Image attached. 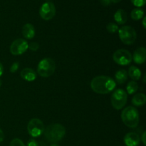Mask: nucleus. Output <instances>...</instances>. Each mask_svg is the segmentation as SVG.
<instances>
[{"mask_svg":"<svg viewBox=\"0 0 146 146\" xmlns=\"http://www.w3.org/2000/svg\"><path fill=\"white\" fill-rule=\"evenodd\" d=\"M9 146H25V145L21 140L19 139V138H15L11 141Z\"/></svg>","mask_w":146,"mask_h":146,"instance_id":"5701e85b","label":"nucleus"},{"mask_svg":"<svg viewBox=\"0 0 146 146\" xmlns=\"http://www.w3.org/2000/svg\"><path fill=\"white\" fill-rule=\"evenodd\" d=\"M66 129L61 124L53 123L47 126L44 130V135L47 141L50 143H57L64 138Z\"/></svg>","mask_w":146,"mask_h":146,"instance_id":"f03ea898","label":"nucleus"},{"mask_svg":"<svg viewBox=\"0 0 146 146\" xmlns=\"http://www.w3.org/2000/svg\"><path fill=\"white\" fill-rule=\"evenodd\" d=\"M50 146H59V145H57V144H56V143H54V144H52V145H51Z\"/></svg>","mask_w":146,"mask_h":146,"instance_id":"473e14b6","label":"nucleus"},{"mask_svg":"<svg viewBox=\"0 0 146 146\" xmlns=\"http://www.w3.org/2000/svg\"><path fill=\"white\" fill-rule=\"evenodd\" d=\"M127 73H128V75H129V76L135 81L141 79V75H142L141 70L138 67L134 66L130 67Z\"/></svg>","mask_w":146,"mask_h":146,"instance_id":"dca6fc26","label":"nucleus"},{"mask_svg":"<svg viewBox=\"0 0 146 146\" xmlns=\"http://www.w3.org/2000/svg\"><path fill=\"white\" fill-rule=\"evenodd\" d=\"M21 77L27 81H34L36 78L37 74L35 71L30 68H24L22 71H21Z\"/></svg>","mask_w":146,"mask_h":146,"instance_id":"ddd939ff","label":"nucleus"},{"mask_svg":"<svg viewBox=\"0 0 146 146\" xmlns=\"http://www.w3.org/2000/svg\"><path fill=\"white\" fill-rule=\"evenodd\" d=\"M56 70V63L51 58H45L40 61L38 64L37 72L41 77L47 78L54 74Z\"/></svg>","mask_w":146,"mask_h":146,"instance_id":"20e7f679","label":"nucleus"},{"mask_svg":"<svg viewBox=\"0 0 146 146\" xmlns=\"http://www.w3.org/2000/svg\"><path fill=\"white\" fill-rule=\"evenodd\" d=\"M46 1H50V0H46Z\"/></svg>","mask_w":146,"mask_h":146,"instance_id":"f704fd0d","label":"nucleus"},{"mask_svg":"<svg viewBox=\"0 0 146 146\" xmlns=\"http://www.w3.org/2000/svg\"><path fill=\"white\" fill-rule=\"evenodd\" d=\"M128 100V94L123 89H116L111 96V105L115 110H121L125 106Z\"/></svg>","mask_w":146,"mask_h":146,"instance_id":"423d86ee","label":"nucleus"},{"mask_svg":"<svg viewBox=\"0 0 146 146\" xmlns=\"http://www.w3.org/2000/svg\"><path fill=\"white\" fill-rule=\"evenodd\" d=\"M145 20H146V18L145 17H143V21H142V24H143V27L144 29L146 28V24H145Z\"/></svg>","mask_w":146,"mask_h":146,"instance_id":"7c9ffc66","label":"nucleus"},{"mask_svg":"<svg viewBox=\"0 0 146 146\" xmlns=\"http://www.w3.org/2000/svg\"><path fill=\"white\" fill-rule=\"evenodd\" d=\"M146 103V96L144 94H138L132 98V104L135 106H142Z\"/></svg>","mask_w":146,"mask_h":146,"instance_id":"a211bd4d","label":"nucleus"},{"mask_svg":"<svg viewBox=\"0 0 146 146\" xmlns=\"http://www.w3.org/2000/svg\"><path fill=\"white\" fill-rule=\"evenodd\" d=\"M27 146H38V143H37V141L36 140L31 139L27 143Z\"/></svg>","mask_w":146,"mask_h":146,"instance_id":"a878e982","label":"nucleus"},{"mask_svg":"<svg viewBox=\"0 0 146 146\" xmlns=\"http://www.w3.org/2000/svg\"><path fill=\"white\" fill-rule=\"evenodd\" d=\"M100 2L105 7H108L111 4V0H100Z\"/></svg>","mask_w":146,"mask_h":146,"instance_id":"bb28decb","label":"nucleus"},{"mask_svg":"<svg viewBox=\"0 0 146 146\" xmlns=\"http://www.w3.org/2000/svg\"><path fill=\"white\" fill-rule=\"evenodd\" d=\"M39 14L41 19L46 21L51 20L56 15V7L52 2L47 1L40 7Z\"/></svg>","mask_w":146,"mask_h":146,"instance_id":"1a4fd4ad","label":"nucleus"},{"mask_svg":"<svg viewBox=\"0 0 146 146\" xmlns=\"http://www.w3.org/2000/svg\"><path fill=\"white\" fill-rule=\"evenodd\" d=\"M121 41L126 45H132L136 40V31L131 26H123L118 29Z\"/></svg>","mask_w":146,"mask_h":146,"instance_id":"39448f33","label":"nucleus"},{"mask_svg":"<svg viewBox=\"0 0 146 146\" xmlns=\"http://www.w3.org/2000/svg\"><path fill=\"white\" fill-rule=\"evenodd\" d=\"M131 17L132 19L138 21L144 17V11L141 8H135L132 10L131 13Z\"/></svg>","mask_w":146,"mask_h":146,"instance_id":"6ab92c4d","label":"nucleus"},{"mask_svg":"<svg viewBox=\"0 0 146 146\" xmlns=\"http://www.w3.org/2000/svg\"><path fill=\"white\" fill-rule=\"evenodd\" d=\"M106 29L107 31L109 33H111V34H115L117 31H118L119 28H118V24H115V23L111 22L109 23V24H107Z\"/></svg>","mask_w":146,"mask_h":146,"instance_id":"412c9836","label":"nucleus"},{"mask_svg":"<svg viewBox=\"0 0 146 146\" xmlns=\"http://www.w3.org/2000/svg\"><path fill=\"white\" fill-rule=\"evenodd\" d=\"M121 119L127 127L134 128L139 123V113L135 107L128 106L123 110L121 113Z\"/></svg>","mask_w":146,"mask_h":146,"instance_id":"7ed1b4c3","label":"nucleus"},{"mask_svg":"<svg viewBox=\"0 0 146 146\" xmlns=\"http://www.w3.org/2000/svg\"><path fill=\"white\" fill-rule=\"evenodd\" d=\"M19 63L17 62H17L13 63L11 68H10V71H11V73H15L16 71H17V70L19 69Z\"/></svg>","mask_w":146,"mask_h":146,"instance_id":"393cba45","label":"nucleus"},{"mask_svg":"<svg viewBox=\"0 0 146 146\" xmlns=\"http://www.w3.org/2000/svg\"><path fill=\"white\" fill-rule=\"evenodd\" d=\"M141 142L139 135L135 132L128 133L124 137V143L126 146H138Z\"/></svg>","mask_w":146,"mask_h":146,"instance_id":"9b49d317","label":"nucleus"},{"mask_svg":"<svg viewBox=\"0 0 146 146\" xmlns=\"http://www.w3.org/2000/svg\"><path fill=\"white\" fill-rule=\"evenodd\" d=\"M121 0H111V2H113V3H115V4H116V3H118V2H120V1H121Z\"/></svg>","mask_w":146,"mask_h":146,"instance_id":"2f4dec72","label":"nucleus"},{"mask_svg":"<svg viewBox=\"0 0 146 146\" xmlns=\"http://www.w3.org/2000/svg\"><path fill=\"white\" fill-rule=\"evenodd\" d=\"M146 59V49L144 47L137 48L132 56V60L137 64H143Z\"/></svg>","mask_w":146,"mask_h":146,"instance_id":"f8f14e48","label":"nucleus"},{"mask_svg":"<svg viewBox=\"0 0 146 146\" xmlns=\"http://www.w3.org/2000/svg\"><path fill=\"white\" fill-rule=\"evenodd\" d=\"M3 72H4V67H3L2 64H1V61H0V77L2 76Z\"/></svg>","mask_w":146,"mask_h":146,"instance_id":"c756f323","label":"nucleus"},{"mask_svg":"<svg viewBox=\"0 0 146 146\" xmlns=\"http://www.w3.org/2000/svg\"><path fill=\"white\" fill-rule=\"evenodd\" d=\"M128 73L125 70L121 69L116 71L115 74V81L119 84H123L128 79Z\"/></svg>","mask_w":146,"mask_h":146,"instance_id":"f3484780","label":"nucleus"},{"mask_svg":"<svg viewBox=\"0 0 146 146\" xmlns=\"http://www.w3.org/2000/svg\"><path fill=\"white\" fill-rule=\"evenodd\" d=\"M1 85H2V81H1V80L0 79V87L1 86Z\"/></svg>","mask_w":146,"mask_h":146,"instance_id":"72a5a7b5","label":"nucleus"},{"mask_svg":"<svg viewBox=\"0 0 146 146\" xmlns=\"http://www.w3.org/2000/svg\"><path fill=\"white\" fill-rule=\"evenodd\" d=\"M138 89V84L135 81H131L127 84L126 91L127 93L130 95L134 94Z\"/></svg>","mask_w":146,"mask_h":146,"instance_id":"aec40b11","label":"nucleus"},{"mask_svg":"<svg viewBox=\"0 0 146 146\" xmlns=\"http://www.w3.org/2000/svg\"><path fill=\"white\" fill-rule=\"evenodd\" d=\"M145 137H146V132H143L142 136H141V141H142L144 145H146V141H145Z\"/></svg>","mask_w":146,"mask_h":146,"instance_id":"cd10ccee","label":"nucleus"},{"mask_svg":"<svg viewBox=\"0 0 146 146\" xmlns=\"http://www.w3.org/2000/svg\"><path fill=\"white\" fill-rule=\"evenodd\" d=\"M113 59L115 64L120 66L129 65L132 61V55L126 49H118L114 52Z\"/></svg>","mask_w":146,"mask_h":146,"instance_id":"6e6552de","label":"nucleus"},{"mask_svg":"<svg viewBox=\"0 0 146 146\" xmlns=\"http://www.w3.org/2000/svg\"><path fill=\"white\" fill-rule=\"evenodd\" d=\"M29 44L27 40L23 38H17L14 40L10 46V52L13 55H21L28 49Z\"/></svg>","mask_w":146,"mask_h":146,"instance_id":"9d476101","label":"nucleus"},{"mask_svg":"<svg viewBox=\"0 0 146 146\" xmlns=\"http://www.w3.org/2000/svg\"><path fill=\"white\" fill-rule=\"evenodd\" d=\"M116 86V82L107 76H98L92 79L91 89L98 94H107L112 92Z\"/></svg>","mask_w":146,"mask_h":146,"instance_id":"f257e3e1","label":"nucleus"},{"mask_svg":"<svg viewBox=\"0 0 146 146\" xmlns=\"http://www.w3.org/2000/svg\"><path fill=\"white\" fill-rule=\"evenodd\" d=\"M38 48H39V44L36 42H31V44H29L28 48L32 51H36Z\"/></svg>","mask_w":146,"mask_h":146,"instance_id":"b1692460","label":"nucleus"},{"mask_svg":"<svg viewBox=\"0 0 146 146\" xmlns=\"http://www.w3.org/2000/svg\"><path fill=\"white\" fill-rule=\"evenodd\" d=\"M114 19H115V22L120 25L125 24L127 19H128V15H127L126 11L121 9L117 10L114 14Z\"/></svg>","mask_w":146,"mask_h":146,"instance_id":"2eb2a0df","label":"nucleus"},{"mask_svg":"<svg viewBox=\"0 0 146 146\" xmlns=\"http://www.w3.org/2000/svg\"><path fill=\"white\" fill-rule=\"evenodd\" d=\"M22 35L26 39H31L35 36V29L31 24H26L22 27Z\"/></svg>","mask_w":146,"mask_h":146,"instance_id":"4468645a","label":"nucleus"},{"mask_svg":"<svg viewBox=\"0 0 146 146\" xmlns=\"http://www.w3.org/2000/svg\"><path fill=\"white\" fill-rule=\"evenodd\" d=\"M4 139V132L2 131V130L0 128V143L2 142Z\"/></svg>","mask_w":146,"mask_h":146,"instance_id":"c85d7f7f","label":"nucleus"},{"mask_svg":"<svg viewBox=\"0 0 146 146\" xmlns=\"http://www.w3.org/2000/svg\"><path fill=\"white\" fill-rule=\"evenodd\" d=\"M131 1L132 4L134 6L138 7V8H141V7H143L146 2V0H131Z\"/></svg>","mask_w":146,"mask_h":146,"instance_id":"4be33fe9","label":"nucleus"},{"mask_svg":"<svg viewBox=\"0 0 146 146\" xmlns=\"http://www.w3.org/2000/svg\"><path fill=\"white\" fill-rule=\"evenodd\" d=\"M44 125L42 121L38 118H32L27 125V131L29 134L33 138L41 136L44 132Z\"/></svg>","mask_w":146,"mask_h":146,"instance_id":"0eeeda50","label":"nucleus"}]
</instances>
